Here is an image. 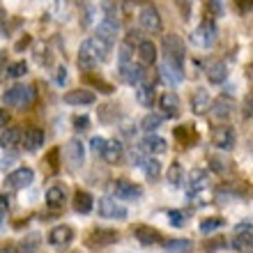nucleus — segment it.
Returning a JSON list of instances; mask_svg holds the SVG:
<instances>
[{
    "label": "nucleus",
    "mask_w": 253,
    "mask_h": 253,
    "mask_svg": "<svg viewBox=\"0 0 253 253\" xmlns=\"http://www.w3.org/2000/svg\"><path fill=\"white\" fill-rule=\"evenodd\" d=\"M2 101H5L7 106L26 111V108L35 101V87H28V85H21V83H16V85H12L5 94H2Z\"/></svg>",
    "instance_id": "nucleus-4"
},
{
    "label": "nucleus",
    "mask_w": 253,
    "mask_h": 253,
    "mask_svg": "<svg viewBox=\"0 0 253 253\" xmlns=\"http://www.w3.org/2000/svg\"><path fill=\"white\" fill-rule=\"evenodd\" d=\"M173 136H175V140H177L182 147H191V143H196V140H198V133H196V129H193V126H189V125L175 126Z\"/></svg>",
    "instance_id": "nucleus-30"
},
{
    "label": "nucleus",
    "mask_w": 253,
    "mask_h": 253,
    "mask_svg": "<svg viewBox=\"0 0 253 253\" xmlns=\"http://www.w3.org/2000/svg\"><path fill=\"white\" fill-rule=\"evenodd\" d=\"M5 62H7V53H5V51H0V69L5 67Z\"/></svg>",
    "instance_id": "nucleus-57"
},
{
    "label": "nucleus",
    "mask_w": 253,
    "mask_h": 253,
    "mask_svg": "<svg viewBox=\"0 0 253 253\" xmlns=\"http://www.w3.org/2000/svg\"><path fill=\"white\" fill-rule=\"evenodd\" d=\"M101 159L106 164H111V166H118L125 159V145L120 140H106V145L101 150Z\"/></svg>",
    "instance_id": "nucleus-18"
},
{
    "label": "nucleus",
    "mask_w": 253,
    "mask_h": 253,
    "mask_svg": "<svg viewBox=\"0 0 253 253\" xmlns=\"http://www.w3.org/2000/svg\"><path fill=\"white\" fill-rule=\"evenodd\" d=\"M226 226V219L223 216H210V219H203L200 221V233L203 235H210L214 230H219V228Z\"/></svg>",
    "instance_id": "nucleus-35"
},
{
    "label": "nucleus",
    "mask_w": 253,
    "mask_h": 253,
    "mask_svg": "<svg viewBox=\"0 0 253 253\" xmlns=\"http://www.w3.org/2000/svg\"><path fill=\"white\" fill-rule=\"evenodd\" d=\"M62 157H65V164L69 170H81L83 168V161H85V145L81 143V138H72L65 143V150H62Z\"/></svg>",
    "instance_id": "nucleus-6"
},
{
    "label": "nucleus",
    "mask_w": 253,
    "mask_h": 253,
    "mask_svg": "<svg viewBox=\"0 0 253 253\" xmlns=\"http://www.w3.org/2000/svg\"><path fill=\"white\" fill-rule=\"evenodd\" d=\"M226 244H228L226 240H212V242L205 240V242H203V251H205V253H214V251H219V249H223Z\"/></svg>",
    "instance_id": "nucleus-43"
},
{
    "label": "nucleus",
    "mask_w": 253,
    "mask_h": 253,
    "mask_svg": "<svg viewBox=\"0 0 253 253\" xmlns=\"http://www.w3.org/2000/svg\"><path fill=\"white\" fill-rule=\"evenodd\" d=\"M40 235L33 233V235H28V237H23L19 244V251L16 253H37V249H40Z\"/></svg>",
    "instance_id": "nucleus-36"
},
{
    "label": "nucleus",
    "mask_w": 253,
    "mask_h": 253,
    "mask_svg": "<svg viewBox=\"0 0 253 253\" xmlns=\"http://www.w3.org/2000/svg\"><path fill=\"white\" fill-rule=\"evenodd\" d=\"M154 97H157V92H154V83H147V81H140L138 87H136V99H138L140 106H154Z\"/></svg>",
    "instance_id": "nucleus-26"
},
{
    "label": "nucleus",
    "mask_w": 253,
    "mask_h": 253,
    "mask_svg": "<svg viewBox=\"0 0 253 253\" xmlns=\"http://www.w3.org/2000/svg\"><path fill=\"white\" fill-rule=\"evenodd\" d=\"M205 74H207V81H210V83L221 85V83L228 79V67H226V62L223 60H212L210 65H207Z\"/></svg>",
    "instance_id": "nucleus-24"
},
{
    "label": "nucleus",
    "mask_w": 253,
    "mask_h": 253,
    "mask_svg": "<svg viewBox=\"0 0 253 253\" xmlns=\"http://www.w3.org/2000/svg\"><path fill=\"white\" fill-rule=\"evenodd\" d=\"M140 150L147 154H164L168 150V143H166V138H161L157 133H150V136H145V138L140 140Z\"/></svg>",
    "instance_id": "nucleus-23"
},
{
    "label": "nucleus",
    "mask_w": 253,
    "mask_h": 253,
    "mask_svg": "<svg viewBox=\"0 0 253 253\" xmlns=\"http://www.w3.org/2000/svg\"><path fill=\"white\" fill-rule=\"evenodd\" d=\"M136 55H138V65L143 67H152L157 62V46H154V42L150 40H140L136 44Z\"/></svg>",
    "instance_id": "nucleus-17"
},
{
    "label": "nucleus",
    "mask_w": 253,
    "mask_h": 253,
    "mask_svg": "<svg viewBox=\"0 0 253 253\" xmlns=\"http://www.w3.org/2000/svg\"><path fill=\"white\" fill-rule=\"evenodd\" d=\"M21 143V129L19 126H9L7 125L0 133V145L5 147V150H14V147Z\"/></svg>",
    "instance_id": "nucleus-31"
},
{
    "label": "nucleus",
    "mask_w": 253,
    "mask_h": 253,
    "mask_svg": "<svg viewBox=\"0 0 253 253\" xmlns=\"http://www.w3.org/2000/svg\"><path fill=\"white\" fill-rule=\"evenodd\" d=\"M118 35H120V21L118 16H104L99 21V26H97V40H101L104 44L108 46H113L115 42H118Z\"/></svg>",
    "instance_id": "nucleus-9"
},
{
    "label": "nucleus",
    "mask_w": 253,
    "mask_h": 253,
    "mask_svg": "<svg viewBox=\"0 0 253 253\" xmlns=\"http://www.w3.org/2000/svg\"><path fill=\"white\" fill-rule=\"evenodd\" d=\"M133 235H136V240L143 244V247H152V244H159L161 242V233L157 228L152 226H133Z\"/></svg>",
    "instance_id": "nucleus-20"
},
{
    "label": "nucleus",
    "mask_w": 253,
    "mask_h": 253,
    "mask_svg": "<svg viewBox=\"0 0 253 253\" xmlns=\"http://www.w3.org/2000/svg\"><path fill=\"white\" fill-rule=\"evenodd\" d=\"M65 205H67V191H65V187L55 184V187L48 189V191H46V207H51V210H62Z\"/></svg>",
    "instance_id": "nucleus-28"
},
{
    "label": "nucleus",
    "mask_w": 253,
    "mask_h": 253,
    "mask_svg": "<svg viewBox=\"0 0 253 253\" xmlns=\"http://www.w3.org/2000/svg\"><path fill=\"white\" fill-rule=\"evenodd\" d=\"M164 125V115H157V113H147L143 120H140V129H145V131H157L159 126Z\"/></svg>",
    "instance_id": "nucleus-37"
},
{
    "label": "nucleus",
    "mask_w": 253,
    "mask_h": 253,
    "mask_svg": "<svg viewBox=\"0 0 253 253\" xmlns=\"http://www.w3.org/2000/svg\"><path fill=\"white\" fill-rule=\"evenodd\" d=\"M251 106H253V97H251V92H249L247 99H244V108H242V115H244V120H251Z\"/></svg>",
    "instance_id": "nucleus-49"
},
{
    "label": "nucleus",
    "mask_w": 253,
    "mask_h": 253,
    "mask_svg": "<svg viewBox=\"0 0 253 253\" xmlns=\"http://www.w3.org/2000/svg\"><path fill=\"white\" fill-rule=\"evenodd\" d=\"M138 23L140 28L150 35H159L164 30V19H161V12L159 7L154 5V2H145V5L140 7L138 12Z\"/></svg>",
    "instance_id": "nucleus-3"
},
{
    "label": "nucleus",
    "mask_w": 253,
    "mask_h": 253,
    "mask_svg": "<svg viewBox=\"0 0 253 253\" xmlns=\"http://www.w3.org/2000/svg\"><path fill=\"white\" fill-rule=\"evenodd\" d=\"M210 104H212V97H210V92L203 90V87H198V90L191 94V111L196 115H207L210 113Z\"/></svg>",
    "instance_id": "nucleus-22"
},
{
    "label": "nucleus",
    "mask_w": 253,
    "mask_h": 253,
    "mask_svg": "<svg viewBox=\"0 0 253 253\" xmlns=\"http://www.w3.org/2000/svg\"><path fill=\"white\" fill-rule=\"evenodd\" d=\"M212 143L219 150H233L235 143H237V133H235V129L230 125H219L214 126L212 131Z\"/></svg>",
    "instance_id": "nucleus-11"
},
{
    "label": "nucleus",
    "mask_w": 253,
    "mask_h": 253,
    "mask_svg": "<svg viewBox=\"0 0 253 253\" xmlns=\"http://www.w3.org/2000/svg\"><path fill=\"white\" fill-rule=\"evenodd\" d=\"M72 205H74V212H79V214H90V212H92V207H94L92 193H87V191H76V193H74Z\"/></svg>",
    "instance_id": "nucleus-27"
},
{
    "label": "nucleus",
    "mask_w": 253,
    "mask_h": 253,
    "mask_svg": "<svg viewBox=\"0 0 253 253\" xmlns=\"http://www.w3.org/2000/svg\"><path fill=\"white\" fill-rule=\"evenodd\" d=\"M21 140H23L26 152H37V150L44 145L46 133H44V129H40V126H30V129H26V133H21Z\"/></svg>",
    "instance_id": "nucleus-16"
},
{
    "label": "nucleus",
    "mask_w": 253,
    "mask_h": 253,
    "mask_svg": "<svg viewBox=\"0 0 253 253\" xmlns=\"http://www.w3.org/2000/svg\"><path fill=\"white\" fill-rule=\"evenodd\" d=\"M12 161H16V154H12L9 159H7V157H5V159L0 161V168H2V170H5V168H9V166H12Z\"/></svg>",
    "instance_id": "nucleus-54"
},
{
    "label": "nucleus",
    "mask_w": 253,
    "mask_h": 253,
    "mask_svg": "<svg viewBox=\"0 0 253 253\" xmlns=\"http://www.w3.org/2000/svg\"><path fill=\"white\" fill-rule=\"evenodd\" d=\"M205 187H207V173L200 170V168H193L191 173H189V182H187L189 196H198Z\"/></svg>",
    "instance_id": "nucleus-25"
},
{
    "label": "nucleus",
    "mask_w": 253,
    "mask_h": 253,
    "mask_svg": "<svg viewBox=\"0 0 253 253\" xmlns=\"http://www.w3.org/2000/svg\"><path fill=\"white\" fill-rule=\"evenodd\" d=\"M104 145H106V138H104V136H92V140H90V150H92L94 154H101Z\"/></svg>",
    "instance_id": "nucleus-47"
},
{
    "label": "nucleus",
    "mask_w": 253,
    "mask_h": 253,
    "mask_svg": "<svg viewBox=\"0 0 253 253\" xmlns=\"http://www.w3.org/2000/svg\"><path fill=\"white\" fill-rule=\"evenodd\" d=\"M120 242V235H118V230H113V228H94L92 233L87 235L85 244L90 249H106V247H113V244H118Z\"/></svg>",
    "instance_id": "nucleus-7"
},
{
    "label": "nucleus",
    "mask_w": 253,
    "mask_h": 253,
    "mask_svg": "<svg viewBox=\"0 0 253 253\" xmlns=\"http://www.w3.org/2000/svg\"><path fill=\"white\" fill-rule=\"evenodd\" d=\"M72 122H74V129H76V131H85L87 126H90V118H87V115H76Z\"/></svg>",
    "instance_id": "nucleus-46"
},
{
    "label": "nucleus",
    "mask_w": 253,
    "mask_h": 253,
    "mask_svg": "<svg viewBox=\"0 0 253 253\" xmlns=\"http://www.w3.org/2000/svg\"><path fill=\"white\" fill-rule=\"evenodd\" d=\"M118 74L120 79L129 85H138L140 81L145 79V67L136 65V62H125V65H118Z\"/></svg>",
    "instance_id": "nucleus-15"
},
{
    "label": "nucleus",
    "mask_w": 253,
    "mask_h": 253,
    "mask_svg": "<svg viewBox=\"0 0 253 253\" xmlns=\"http://www.w3.org/2000/svg\"><path fill=\"white\" fill-rule=\"evenodd\" d=\"M35 182V170L33 168H16V170H12V173L5 177V187L7 189H12V191H21V189H26L30 187Z\"/></svg>",
    "instance_id": "nucleus-10"
},
{
    "label": "nucleus",
    "mask_w": 253,
    "mask_h": 253,
    "mask_svg": "<svg viewBox=\"0 0 253 253\" xmlns=\"http://www.w3.org/2000/svg\"><path fill=\"white\" fill-rule=\"evenodd\" d=\"M210 170L219 175H226L230 170V161L223 159V157H210Z\"/></svg>",
    "instance_id": "nucleus-40"
},
{
    "label": "nucleus",
    "mask_w": 253,
    "mask_h": 253,
    "mask_svg": "<svg viewBox=\"0 0 253 253\" xmlns=\"http://www.w3.org/2000/svg\"><path fill=\"white\" fill-rule=\"evenodd\" d=\"M125 5H138V2H143V0H122Z\"/></svg>",
    "instance_id": "nucleus-58"
},
{
    "label": "nucleus",
    "mask_w": 253,
    "mask_h": 253,
    "mask_svg": "<svg viewBox=\"0 0 253 253\" xmlns=\"http://www.w3.org/2000/svg\"><path fill=\"white\" fill-rule=\"evenodd\" d=\"M237 253H253V233H237L230 242Z\"/></svg>",
    "instance_id": "nucleus-32"
},
{
    "label": "nucleus",
    "mask_w": 253,
    "mask_h": 253,
    "mask_svg": "<svg viewBox=\"0 0 253 253\" xmlns=\"http://www.w3.org/2000/svg\"><path fill=\"white\" fill-rule=\"evenodd\" d=\"M161 53H164V67L161 72L170 83H182L184 81V60H187V46L180 35H164L161 37Z\"/></svg>",
    "instance_id": "nucleus-1"
},
{
    "label": "nucleus",
    "mask_w": 253,
    "mask_h": 253,
    "mask_svg": "<svg viewBox=\"0 0 253 253\" xmlns=\"http://www.w3.org/2000/svg\"><path fill=\"white\" fill-rule=\"evenodd\" d=\"M65 81H67V69H65V67H58V74H55V83H58V85H62Z\"/></svg>",
    "instance_id": "nucleus-52"
},
{
    "label": "nucleus",
    "mask_w": 253,
    "mask_h": 253,
    "mask_svg": "<svg viewBox=\"0 0 253 253\" xmlns=\"http://www.w3.org/2000/svg\"><path fill=\"white\" fill-rule=\"evenodd\" d=\"M46 240H48V244H51V247L65 249V247H69V244L74 242V228L67 226V223H60V226H55V228H51V230H48Z\"/></svg>",
    "instance_id": "nucleus-12"
},
{
    "label": "nucleus",
    "mask_w": 253,
    "mask_h": 253,
    "mask_svg": "<svg viewBox=\"0 0 253 253\" xmlns=\"http://www.w3.org/2000/svg\"><path fill=\"white\" fill-rule=\"evenodd\" d=\"M65 104L69 106H90L97 101V94L90 90V87H79V90H69V92L62 97Z\"/></svg>",
    "instance_id": "nucleus-14"
},
{
    "label": "nucleus",
    "mask_w": 253,
    "mask_h": 253,
    "mask_svg": "<svg viewBox=\"0 0 253 253\" xmlns=\"http://www.w3.org/2000/svg\"><path fill=\"white\" fill-rule=\"evenodd\" d=\"M58 154H60V150H58V147H55V150H51V152H48V157H46L48 166L53 168V170H58V164H55V159H58Z\"/></svg>",
    "instance_id": "nucleus-51"
},
{
    "label": "nucleus",
    "mask_w": 253,
    "mask_h": 253,
    "mask_svg": "<svg viewBox=\"0 0 253 253\" xmlns=\"http://www.w3.org/2000/svg\"><path fill=\"white\" fill-rule=\"evenodd\" d=\"M108 51H111V46L108 44H104L101 40H97V37H87L83 44H81L79 48V67L83 69V72H92L97 65H101V62L108 58Z\"/></svg>",
    "instance_id": "nucleus-2"
},
{
    "label": "nucleus",
    "mask_w": 253,
    "mask_h": 253,
    "mask_svg": "<svg viewBox=\"0 0 253 253\" xmlns=\"http://www.w3.org/2000/svg\"><path fill=\"white\" fill-rule=\"evenodd\" d=\"M0 253H16V249L12 244H0Z\"/></svg>",
    "instance_id": "nucleus-56"
},
{
    "label": "nucleus",
    "mask_w": 253,
    "mask_h": 253,
    "mask_svg": "<svg viewBox=\"0 0 253 253\" xmlns=\"http://www.w3.org/2000/svg\"><path fill=\"white\" fill-rule=\"evenodd\" d=\"M161 247L166 253H191L193 242L184 240V237H175V240H161Z\"/></svg>",
    "instance_id": "nucleus-29"
},
{
    "label": "nucleus",
    "mask_w": 253,
    "mask_h": 253,
    "mask_svg": "<svg viewBox=\"0 0 253 253\" xmlns=\"http://www.w3.org/2000/svg\"><path fill=\"white\" fill-rule=\"evenodd\" d=\"M140 168H143V173L147 175V180H152V182H157L159 180V175H161V164L157 159H140V164H138Z\"/></svg>",
    "instance_id": "nucleus-33"
},
{
    "label": "nucleus",
    "mask_w": 253,
    "mask_h": 253,
    "mask_svg": "<svg viewBox=\"0 0 253 253\" xmlns=\"http://www.w3.org/2000/svg\"><path fill=\"white\" fill-rule=\"evenodd\" d=\"M233 99H228V97H216V99H212V104H210V113H212V118H216V120H228L230 115H233Z\"/></svg>",
    "instance_id": "nucleus-19"
},
{
    "label": "nucleus",
    "mask_w": 253,
    "mask_h": 253,
    "mask_svg": "<svg viewBox=\"0 0 253 253\" xmlns=\"http://www.w3.org/2000/svg\"><path fill=\"white\" fill-rule=\"evenodd\" d=\"M168 221H170L173 228H184L187 226V214L182 212V210H170L168 212Z\"/></svg>",
    "instance_id": "nucleus-42"
},
{
    "label": "nucleus",
    "mask_w": 253,
    "mask_h": 253,
    "mask_svg": "<svg viewBox=\"0 0 253 253\" xmlns=\"http://www.w3.org/2000/svg\"><path fill=\"white\" fill-rule=\"evenodd\" d=\"M9 125V113H7L5 108H0V129H5Z\"/></svg>",
    "instance_id": "nucleus-53"
},
{
    "label": "nucleus",
    "mask_w": 253,
    "mask_h": 253,
    "mask_svg": "<svg viewBox=\"0 0 253 253\" xmlns=\"http://www.w3.org/2000/svg\"><path fill=\"white\" fill-rule=\"evenodd\" d=\"M83 79H85V83H90V85L99 87V92H104V94H111V92H113V85H111V83H106L104 79H97V76H92V74H85Z\"/></svg>",
    "instance_id": "nucleus-41"
},
{
    "label": "nucleus",
    "mask_w": 253,
    "mask_h": 253,
    "mask_svg": "<svg viewBox=\"0 0 253 253\" xmlns=\"http://www.w3.org/2000/svg\"><path fill=\"white\" fill-rule=\"evenodd\" d=\"M35 58H37V62H40V65H51V60H53V58H51V53H48V48H44V51H40V53H35Z\"/></svg>",
    "instance_id": "nucleus-50"
},
{
    "label": "nucleus",
    "mask_w": 253,
    "mask_h": 253,
    "mask_svg": "<svg viewBox=\"0 0 253 253\" xmlns=\"http://www.w3.org/2000/svg\"><path fill=\"white\" fill-rule=\"evenodd\" d=\"M207 7H210V12L214 16H223V5H221V0H207Z\"/></svg>",
    "instance_id": "nucleus-48"
},
{
    "label": "nucleus",
    "mask_w": 253,
    "mask_h": 253,
    "mask_svg": "<svg viewBox=\"0 0 253 253\" xmlns=\"http://www.w3.org/2000/svg\"><path fill=\"white\" fill-rule=\"evenodd\" d=\"M159 108L166 118H177L180 115V97L175 92H164L159 97Z\"/></svg>",
    "instance_id": "nucleus-21"
},
{
    "label": "nucleus",
    "mask_w": 253,
    "mask_h": 253,
    "mask_svg": "<svg viewBox=\"0 0 253 253\" xmlns=\"http://www.w3.org/2000/svg\"><path fill=\"white\" fill-rule=\"evenodd\" d=\"M30 42H33V40H30V37H23V40H21V42H19V44H16V51H21V48H26V46H30Z\"/></svg>",
    "instance_id": "nucleus-55"
},
{
    "label": "nucleus",
    "mask_w": 253,
    "mask_h": 253,
    "mask_svg": "<svg viewBox=\"0 0 253 253\" xmlns=\"http://www.w3.org/2000/svg\"><path fill=\"white\" fill-rule=\"evenodd\" d=\"M235 9L240 16H249L251 14V0H235Z\"/></svg>",
    "instance_id": "nucleus-45"
},
{
    "label": "nucleus",
    "mask_w": 253,
    "mask_h": 253,
    "mask_svg": "<svg viewBox=\"0 0 253 253\" xmlns=\"http://www.w3.org/2000/svg\"><path fill=\"white\" fill-rule=\"evenodd\" d=\"M7 76L9 79H21V76H26L28 74V62L26 60H16L12 65H7Z\"/></svg>",
    "instance_id": "nucleus-39"
},
{
    "label": "nucleus",
    "mask_w": 253,
    "mask_h": 253,
    "mask_svg": "<svg viewBox=\"0 0 253 253\" xmlns=\"http://www.w3.org/2000/svg\"><path fill=\"white\" fill-rule=\"evenodd\" d=\"M113 193L118 196L120 200H126V203H133L143 196V189L131 180H115L113 182Z\"/></svg>",
    "instance_id": "nucleus-13"
},
{
    "label": "nucleus",
    "mask_w": 253,
    "mask_h": 253,
    "mask_svg": "<svg viewBox=\"0 0 253 253\" xmlns=\"http://www.w3.org/2000/svg\"><path fill=\"white\" fill-rule=\"evenodd\" d=\"M97 115H99V120L104 122V125H111L113 120H118V118H120V111H118L113 104H106V106H99Z\"/></svg>",
    "instance_id": "nucleus-38"
},
{
    "label": "nucleus",
    "mask_w": 253,
    "mask_h": 253,
    "mask_svg": "<svg viewBox=\"0 0 253 253\" xmlns=\"http://www.w3.org/2000/svg\"><path fill=\"white\" fill-rule=\"evenodd\" d=\"M216 40H219V28L212 19H205L200 26L193 28L191 33V44H196L200 48H212L216 44Z\"/></svg>",
    "instance_id": "nucleus-5"
},
{
    "label": "nucleus",
    "mask_w": 253,
    "mask_h": 253,
    "mask_svg": "<svg viewBox=\"0 0 253 253\" xmlns=\"http://www.w3.org/2000/svg\"><path fill=\"white\" fill-rule=\"evenodd\" d=\"M166 177H168V184H170V187H180L182 180H184V168H182L180 161H173V164H170Z\"/></svg>",
    "instance_id": "nucleus-34"
},
{
    "label": "nucleus",
    "mask_w": 253,
    "mask_h": 253,
    "mask_svg": "<svg viewBox=\"0 0 253 253\" xmlns=\"http://www.w3.org/2000/svg\"><path fill=\"white\" fill-rule=\"evenodd\" d=\"M175 5H177V9H180L182 19L184 21L191 19V0H175Z\"/></svg>",
    "instance_id": "nucleus-44"
},
{
    "label": "nucleus",
    "mask_w": 253,
    "mask_h": 253,
    "mask_svg": "<svg viewBox=\"0 0 253 253\" xmlns=\"http://www.w3.org/2000/svg\"><path fill=\"white\" fill-rule=\"evenodd\" d=\"M97 212H99L101 219H111V221L126 219V207L120 205V203L115 198H111V196H101L99 203H97Z\"/></svg>",
    "instance_id": "nucleus-8"
}]
</instances>
